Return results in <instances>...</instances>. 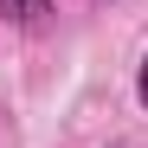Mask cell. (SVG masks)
<instances>
[{"instance_id": "obj_1", "label": "cell", "mask_w": 148, "mask_h": 148, "mask_svg": "<svg viewBox=\"0 0 148 148\" xmlns=\"http://www.w3.org/2000/svg\"><path fill=\"white\" fill-rule=\"evenodd\" d=\"M0 13H7L13 26H32V19L45 13V0H0Z\"/></svg>"}, {"instance_id": "obj_2", "label": "cell", "mask_w": 148, "mask_h": 148, "mask_svg": "<svg viewBox=\"0 0 148 148\" xmlns=\"http://www.w3.org/2000/svg\"><path fill=\"white\" fill-rule=\"evenodd\" d=\"M142 103H148V64H142Z\"/></svg>"}]
</instances>
